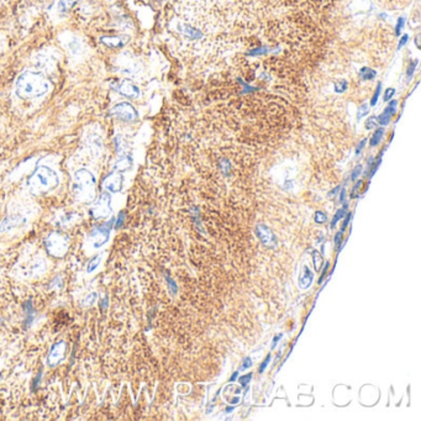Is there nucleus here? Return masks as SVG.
Wrapping results in <instances>:
<instances>
[{
	"instance_id": "nucleus-22",
	"label": "nucleus",
	"mask_w": 421,
	"mask_h": 421,
	"mask_svg": "<svg viewBox=\"0 0 421 421\" xmlns=\"http://www.w3.org/2000/svg\"><path fill=\"white\" fill-rule=\"evenodd\" d=\"M314 220L316 224H325L328 221V215L324 212L318 210V212H315Z\"/></svg>"
},
{
	"instance_id": "nucleus-44",
	"label": "nucleus",
	"mask_w": 421,
	"mask_h": 421,
	"mask_svg": "<svg viewBox=\"0 0 421 421\" xmlns=\"http://www.w3.org/2000/svg\"><path fill=\"white\" fill-rule=\"evenodd\" d=\"M238 372L233 373V376L230 377V382H235L238 379Z\"/></svg>"
},
{
	"instance_id": "nucleus-1",
	"label": "nucleus",
	"mask_w": 421,
	"mask_h": 421,
	"mask_svg": "<svg viewBox=\"0 0 421 421\" xmlns=\"http://www.w3.org/2000/svg\"><path fill=\"white\" fill-rule=\"evenodd\" d=\"M49 91V81L41 72L25 71L16 79V93L21 99L44 97Z\"/></svg>"
},
{
	"instance_id": "nucleus-33",
	"label": "nucleus",
	"mask_w": 421,
	"mask_h": 421,
	"mask_svg": "<svg viewBox=\"0 0 421 421\" xmlns=\"http://www.w3.org/2000/svg\"><path fill=\"white\" fill-rule=\"evenodd\" d=\"M270 362H271V354H268V356L266 357V359H265V361L261 363V366H260V368H258V373H263V371L266 369L267 366L270 364Z\"/></svg>"
},
{
	"instance_id": "nucleus-4",
	"label": "nucleus",
	"mask_w": 421,
	"mask_h": 421,
	"mask_svg": "<svg viewBox=\"0 0 421 421\" xmlns=\"http://www.w3.org/2000/svg\"><path fill=\"white\" fill-rule=\"evenodd\" d=\"M94 184H96L94 177L89 172L86 170L79 171L76 175L74 190H76V193L79 194L81 198L89 197L91 192L93 193V190H94Z\"/></svg>"
},
{
	"instance_id": "nucleus-25",
	"label": "nucleus",
	"mask_w": 421,
	"mask_h": 421,
	"mask_svg": "<svg viewBox=\"0 0 421 421\" xmlns=\"http://www.w3.org/2000/svg\"><path fill=\"white\" fill-rule=\"evenodd\" d=\"M362 180H357V182H356L354 188H352V192H351V199H356L359 197V189L362 187Z\"/></svg>"
},
{
	"instance_id": "nucleus-28",
	"label": "nucleus",
	"mask_w": 421,
	"mask_h": 421,
	"mask_svg": "<svg viewBox=\"0 0 421 421\" xmlns=\"http://www.w3.org/2000/svg\"><path fill=\"white\" fill-rule=\"evenodd\" d=\"M220 168L223 171L225 175H229V172L231 170V165H230V162L228 160H221L220 161Z\"/></svg>"
},
{
	"instance_id": "nucleus-35",
	"label": "nucleus",
	"mask_w": 421,
	"mask_h": 421,
	"mask_svg": "<svg viewBox=\"0 0 421 421\" xmlns=\"http://www.w3.org/2000/svg\"><path fill=\"white\" fill-rule=\"evenodd\" d=\"M99 261H100V257H96L92 262H89V265H88V272H92L93 270L99 265Z\"/></svg>"
},
{
	"instance_id": "nucleus-13",
	"label": "nucleus",
	"mask_w": 421,
	"mask_h": 421,
	"mask_svg": "<svg viewBox=\"0 0 421 421\" xmlns=\"http://www.w3.org/2000/svg\"><path fill=\"white\" fill-rule=\"evenodd\" d=\"M383 135H384V129H383V127H377L376 131L373 132L372 137H371L369 146H371V147H376V146L379 145L381 141H382Z\"/></svg>"
},
{
	"instance_id": "nucleus-18",
	"label": "nucleus",
	"mask_w": 421,
	"mask_h": 421,
	"mask_svg": "<svg viewBox=\"0 0 421 421\" xmlns=\"http://www.w3.org/2000/svg\"><path fill=\"white\" fill-rule=\"evenodd\" d=\"M334 88L336 93H345L349 89V82L345 79L338 81V82H335Z\"/></svg>"
},
{
	"instance_id": "nucleus-32",
	"label": "nucleus",
	"mask_w": 421,
	"mask_h": 421,
	"mask_svg": "<svg viewBox=\"0 0 421 421\" xmlns=\"http://www.w3.org/2000/svg\"><path fill=\"white\" fill-rule=\"evenodd\" d=\"M268 49L267 47H260V49L253 50L251 52H248V56H260V54H266Z\"/></svg>"
},
{
	"instance_id": "nucleus-7",
	"label": "nucleus",
	"mask_w": 421,
	"mask_h": 421,
	"mask_svg": "<svg viewBox=\"0 0 421 421\" xmlns=\"http://www.w3.org/2000/svg\"><path fill=\"white\" fill-rule=\"evenodd\" d=\"M256 235L257 238H260V241L268 248H273V247L277 246L276 236L267 225L258 224L256 226Z\"/></svg>"
},
{
	"instance_id": "nucleus-27",
	"label": "nucleus",
	"mask_w": 421,
	"mask_h": 421,
	"mask_svg": "<svg viewBox=\"0 0 421 421\" xmlns=\"http://www.w3.org/2000/svg\"><path fill=\"white\" fill-rule=\"evenodd\" d=\"M404 25H405V18H399V19H398L397 26H396V35H397V36L402 34V30L404 29Z\"/></svg>"
},
{
	"instance_id": "nucleus-19",
	"label": "nucleus",
	"mask_w": 421,
	"mask_h": 421,
	"mask_svg": "<svg viewBox=\"0 0 421 421\" xmlns=\"http://www.w3.org/2000/svg\"><path fill=\"white\" fill-rule=\"evenodd\" d=\"M381 93H382V82H378L374 94H373L372 99H371V107L377 105L378 99L381 97Z\"/></svg>"
},
{
	"instance_id": "nucleus-16",
	"label": "nucleus",
	"mask_w": 421,
	"mask_h": 421,
	"mask_svg": "<svg viewBox=\"0 0 421 421\" xmlns=\"http://www.w3.org/2000/svg\"><path fill=\"white\" fill-rule=\"evenodd\" d=\"M346 210H347V205L345 204V207L342 209H339L336 214H335L334 219H333V221H331V225H330V228L335 229L336 228V225L339 223L340 220H342L345 218V215H346Z\"/></svg>"
},
{
	"instance_id": "nucleus-21",
	"label": "nucleus",
	"mask_w": 421,
	"mask_h": 421,
	"mask_svg": "<svg viewBox=\"0 0 421 421\" xmlns=\"http://www.w3.org/2000/svg\"><path fill=\"white\" fill-rule=\"evenodd\" d=\"M417 64H419V61H417V59H415V61H412V62L409 63V66H408L407 69L408 81H410V79H412L413 76H414V72H415V69H417Z\"/></svg>"
},
{
	"instance_id": "nucleus-24",
	"label": "nucleus",
	"mask_w": 421,
	"mask_h": 421,
	"mask_svg": "<svg viewBox=\"0 0 421 421\" xmlns=\"http://www.w3.org/2000/svg\"><path fill=\"white\" fill-rule=\"evenodd\" d=\"M377 125V117H368L367 120H366V124H364V126H366V129H367V130H372V129H374V127H376Z\"/></svg>"
},
{
	"instance_id": "nucleus-46",
	"label": "nucleus",
	"mask_w": 421,
	"mask_h": 421,
	"mask_svg": "<svg viewBox=\"0 0 421 421\" xmlns=\"http://www.w3.org/2000/svg\"><path fill=\"white\" fill-rule=\"evenodd\" d=\"M233 410V407H230L226 409V413H231Z\"/></svg>"
},
{
	"instance_id": "nucleus-34",
	"label": "nucleus",
	"mask_w": 421,
	"mask_h": 421,
	"mask_svg": "<svg viewBox=\"0 0 421 421\" xmlns=\"http://www.w3.org/2000/svg\"><path fill=\"white\" fill-rule=\"evenodd\" d=\"M342 235H344L342 231H339V233L335 235V246H336V248H340V247H341V243H342Z\"/></svg>"
},
{
	"instance_id": "nucleus-41",
	"label": "nucleus",
	"mask_w": 421,
	"mask_h": 421,
	"mask_svg": "<svg viewBox=\"0 0 421 421\" xmlns=\"http://www.w3.org/2000/svg\"><path fill=\"white\" fill-rule=\"evenodd\" d=\"M167 282H168V284H170L171 291L173 294L177 293V284H175V281L171 278V277H167Z\"/></svg>"
},
{
	"instance_id": "nucleus-10",
	"label": "nucleus",
	"mask_w": 421,
	"mask_h": 421,
	"mask_svg": "<svg viewBox=\"0 0 421 421\" xmlns=\"http://www.w3.org/2000/svg\"><path fill=\"white\" fill-rule=\"evenodd\" d=\"M314 281V275L313 272L310 271L309 267H303V271H301V278H299V287L301 289H308L311 283Z\"/></svg>"
},
{
	"instance_id": "nucleus-20",
	"label": "nucleus",
	"mask_w": 421,
	"mask_h": 421,
	"mask_svg": "<svg viewBox=\"0 0 421 421\" xmlns=\"http://www.w3.org/2000/svg\"><path fill=\"white\" fill-rule=\"evenodd\" d=\"M313 262H314L315 271H320V267L323 265V257L320 252H313Z\"/></svg>"
},
{
	"instance_id": "nucleus-15",
	"label": "nucleus",
	"mask_w": 421,
	"mask_h": 421,
	"mask_svg": "<svg viewBox=\"0 0 421 421\" xmlns=\"http://www.w3.org/2000/svg\"><path fill=\"white\" fill-rule=\"evenodd\" d=\"M68 50L72 52L73 54H78L82 50V42L79 40L73 38L69 42H68Z\"/></svg>"
},
{
	"instance_id": "nucleus-3",
	"label": "nucleus",
	"mask_w": 421,
	"mask_h": 421,
	"mask_svg": "<svg viewBox=\"0 0 421 421\" xmlns=\"http://www.w3.org/2000/svg\"><path fill=\"white\" fill-rule=\"evenodd\" d=\"M110 117L124 122H135L139 119V113L130 103H117L110 109Z\"/></svg>"
},
{
	"instance_id": "nucleus-40",
	"label": "nucleus",
	"mask_w": 421,
	"mask_h": 421,
	"mask_svg": "<svg viewBox=\"0 0 421 421\" xmlns=\"http://www.w3.org/2000/svg\"><path fill=\"white\" fill-rule=\"evenodd\" d=\"M329 267L330 262H326V263H325L324 271H323V273H321V277H320V284H321V283H323V281H324L325 277H326V273H328V271H329Z\"/></svg>"
},
{
	"instance_id": "nucleus-26",
	"label": "nucleus",
	"mask_w": 421,
	"mask_h": 421,
	"mask_svg": "<svg viewBox=\"0 0 421 421\" xmlns=\"http://www.w3.org/2000/svg\"><path fill=\"white\" fill-rule=\"evenodd\" d=\"M368 113H369V107H368V104H362V107L359 108V112H357V119L361 120L362 117L368 115Z\"/></svg>"
},
{
	"instance_id": "nucleus-17",
	"label": "nucleus",
	"mask_w": 421,
	"mask_h": 421,
	"mask_svg": "<svg viewBox=\"0 0 421 421\" xmlns=\"http://www.w3.org/2000/svg\"><path fill=\"white\" fill-rule=\"evenodd\" d=\"M131 158L130 157H122L120 160L117 161L115 168L119 171H125L127 168H130Z\"/></svg>"
},
{
	"instance_id": "nucleus-11",
	"label": "nucleus",
	"mask_w": 421,
	"mask_h": 421,
	"mask_svg": "<svg viewBox=\"0 0 421 421\" xmlns=\"http://www.w3.org/2000/svg\"><path fill=\"white\" fill-rule=\"evenodd\" d=\"M121 183H122L121 175L113 173V175L105 180V187H107V189H109L110 192H119L121 189Z\"/></svg>"
},
{
	"instance_id": "nucleus-31",
	"label": "nucleus",
	"mask_w": 421,
	"mask_h": 421,
	"mask_svg": "<svg viewBox=\"0 0 421 421\" xmlns=\"http://www.w3.org/2000/svg\"><path fill=\"white\" fill-rule=\"evenodd\" d=\"M351 219H352V213L346 214V215H345L344 223H342V226H341V231H342V233H344L345 230L349 226Z\"/></svg>"
},
{
	"instance_id": "nucleus-8",
	"label": "nucleus",
	"mask_w": 421,
	"mask_h": 421,
	"mask_svg": "<svg viewBox=\"0 0 421 421\" xmlns=\"http://www.w3.org/2000/svg\"><path fill=\"white\" fill-rule=\"evenodd\" d=\"M397 100H392V102L389 103V105H388V107L383 110L382 114L377 117L378 124L381 126L389 125V122L392 121V117L397 114Z\"/></svg>"
},
{
	"instance_id": "nucleus-29",
	"label": "nucleus",
	"mask_w": 421,
	"mask_h": 421,
	"mask_svg": "<svg viewBox=\"0 0 421 421\" xmlns=\"http://www.w3.org/2000/svg\"><path fill=\"white\" fill-rule=\"evenodd\" d=\"M394 94H396V89H394V88H388L387 91L384 92L383 100H384V102H389V100H392V98Z\"/></svg>"
},
{
	"instance_id": "nucleus-6",
	"label": "nucleus",
	"mask_w": 421,
	"mask_h": 421,
	"mask_svg": "<svg viewBox=\"0 0 421 421\" xmlns=\"http://www.w3.org/2000/svg\"><path fill=\"white\" fill-rule=\"evenodd\" d=\"M110 213H112L110 197L108 194H103L97 203L94 204V207L91 210V214H92L94 218L99 219L105 218Z\"/></svg>"
},
{
	"instance_id": "nucleus-39",
	"label": "nucleus",
	"mask_w": 421,
	"mask_h": 421,
	"mask_svg": "<svg viewBox=\"0 0 421 421\" xmlns=\"http://www.w3.org/2000/svg\"><path fill=\"white\" fill-rule=\"evenodd\" d=\"M252 366V359L251 357H246V359H243V362H242L241 366V371H245L247 368H250Z\"/></svg>"
},
{
	"instance_id": "nucleus-2",
	"label": "nucleus",
	"mask_w": 421,
	"mask_h": 421,
	"mask_svg": "<svg viewBox=\"0 0 421 421\" xmlns=\"http://www.w3.org/2000/svg\"><path fill=\"white\" fill-rule=\"evenodd\" d=\"M57 184H59V177L54 171L50 170L47 167H40L30 180L31 189L36 193L47 192L50 189H54Z\"/></svg>"
},
{
	"instance_id": "nucleus-45",
	"label": "nucleus",
	"mask_w": 421,
	"mask_h": 421,
	"mask_svg": "<svg viewBox=\"0 0 421 421\" xmlns=\"http://www.w3.org/2000/svg\"><path fill=\"white\" fill-rule=\"evenodd\" d=\"M340 189H341V187H336V188H335L334 190H331V192H330L329 193V197H331V195H335V194L339 192Z\"/></svg>"
},
{
	"instance_id": "nucleus-42",
	"label": "nucleus",
	"mask_w": 421,
	"mask_h": 421,
	"mask_svg": "<svg viewBox=\"0 0 421 421\" xmlns=\"http://www.w3.org/2000/svg\"><path fill=\"white\" fill-rule=\"evenodd\" d=\"M282 338H283V335H277L276 338L273 339V342H272V349H275V347H276L277 344H278V341H279Z\"/></svg>"
},
{
	"instance_id": "nucleus-37",
	"label": "nucleus",
	"mask_w": 421,
	"mask_h": 421,
	"mask_svg": "<svg viewBox=\"0 0 421 421\" xmlns=\"http://www.w3.org/2000/svg\"><path fill=\"white\" fill-rule=\"evenodd\" d=\"M374 163H376V158H374V157H369V158H368L367 171H366V175H369V172H371L373 167H374Z\"/></svg>"
},
{
	"instance_id": "nucleus-12",
	"label": "nucleus",
	"mask_w": 421,
	"mask_h": 421,
	"mask_svg": "<svg viewBox=\"0 0 421 421\" xmlns=\"http://www.w3.org/2000/svg\"><path fill=\"white\" fill-rule=\"evenodd\" d=\"M359 77L362 81L364 82H368V81H373L374 78L377 77V72L372 69V68L369 67H363L361 71H359Z\"/></svg>"
},
{
	"instance_id": "nucleus-23",
	"label": "nucleus",
	"mask_w": 421,
	"mask_h": 421,
	"mask_svg": "<svg viewBox=\"0 0 421 421\" xmlns=\"http://www.w3.org/2000/svg\"><path fill=\"white\" fill-rule=\"evenodd\" d=\"M362 165L356 166L354 170H352V172H351V178H350V180H352V182H354V180H357V178H359L361 173H362Z\"/></svg>"
},
{
	"instance_id": "nucleus-36",
	"label": "nucleus",
	"mask_w": 421,
	"mask_h": 421,
	"mask_svg": "<svg viewBox=\"0 0 421 421\" xmlns=\"http://www.w3.org/2000/svg\"><path fill=\"white\" fill-rule=\"evenodd\" d=\"M408 41H409V35H403L402 39L399 40V44H398V51L404 47L408 44Z\"/></svg>"
},
{
	"instance_id": "nucleus-5",
	"label": "nucleus",
	"mask_w": 421,
	"mask_h": 421,
	"mask_svg": "<svg viewBox=\"0 0 421 421\" xmlns=\"http://www.w3.org/2000/svg\"><path fill=\"white\" fill-rule=\"evenodd\" d=\"M112 88L115 92L124 96V97L129 98V99H137V98L140 97L139 87L131 81H127V79L113 84Z\"/></svg>"
},
{
	"instance_id": "nucleus-14",
	"label": "nucleus",
	"mask_w": 421,
	"mask_h": 421,
	"mask_svg": "<svg viewBox=\"0 0 421 421\" xmlns=\"http://www.w3.org/2000/svg\"><path fill=\"white\" fill-rule=\"evenodd\" d=\"M76 3H77V0H59V11L62 14H67L68 11L76 5Z\"/></svg>"
},
{
	"instance_id": "nucleus-43",
	"label": "nucleus",
	"mask_w": 421,
	"mask_h": 421,
	"mask_svg": "<svg viewBox=\"0 0 421 421\" xmlns=\"http://www.w3.org/2000/svg\"><path fill=\"white\" fill-rule=\"evenodd\" d=\"M345 198H346V190L342 189V192L340 194V202H341V203H345Z\"/></svg>"
},
{
	"instance_id": "nucleus-38",
	"label": "nucleus",
	"mask_w": 421,
	"mask_h": 421,
	"mask_svg": "<svg viewBox=\"0 0 421 421\" xmlns=\"http://www.w3.org/2000/svg\"><path fill=\"white\" fill-rule=\"evenodd\" d=\"M366 142H367V139H362V140L359 141V145L356 147V155L359 156L361 154V151L364 149V146H366Z\"/></svg>"
},
{
	"instance_id": "nucleus-9",
	"label": "nucleus",
	"mask_w": 421,
	"mask_h": 421,
	"mask_svg": "<svg viewBox=\"0 0 421 421\" xmlns=\"http://www.w3.org/2000/svg\"><path fill=\"white\" fill-rule=\"evenodd\" d=\"M126 36H103L100 38V42L109 49H120L125 46L127 42Z\"/></svg>"
},
{
	"instance_id": "nucleus-30",
	"label": "nucleus",
	"mask_w": 421,
	"mask_h": 421,
	"mask_svg": "<svg viewBox=\"0 0 421 421\" xmlns=\"http://www.w3.org/2000/svg\"><path fill=\"white\" fill-rule=\"evenodd\" d=\"M252 376H253L252 373H248V374H246V376H242V377L238 379V382H240V384H241L242 387H246L247 384H248L250 381H251Z\"/></svg>"
}]
</instances>
